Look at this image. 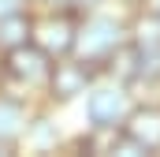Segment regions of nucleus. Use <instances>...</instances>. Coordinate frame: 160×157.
<instances>
[{"label": "nucleus", "instance_id": "obj_3", "mask_svg": "<svg viewBox=\"0 0 160 157\" xmlns=\"http://www.w3.org/2000/svg\"><path fill=\"white\" fill-rule=\"evenodd\" d=\"M48 78H52V94L56 97H75L86 86V68H78V64H56V71H48Z\"/></svg>", "mask_w": 160, "mask_h": 157}, {"label": "nucleus", "instance_id": "obj_6", "mask_svg": "<svg viewBox=\"0 0 160 157\" xmlns=\"http://www.w3.org/2000/svg\"><path fill=\"white\" fill-rule=\"evenodd\" d=\"M19 127H22V109H19V105H11V101H0V135H4V138H11Z\"/></svg>", "mask_w": 160, "mask_h": 157}, {"label": "nucleus", "instance_id": "obj_4", "mask_svg": "<svg viewBox=\"0 0 160 157\" xmlns=\"http://www.w3.org/2000/svg\"><path fill=\"white\" fill-rule=\"evenodd\" d=\"M26 34H30V23H26L19 11H11V15H4V19H0V45H4V49L26 45Z\"/></svg>", "mask_w": 160, "mask_h": 157}, {"label": "nucleus", "instance_id": "obj_2", "mask_svg": "<svg viewBox=\"0 0 160 157\" xmlns=\"http://www.w3.org/2000/svg\"><path fill=\"white\" fill-rule=\"evenodd\" d=\"M11 56V71L19 78H26V82H38V78H45L52 68H48V56L41 52V49H26V45H15V49H8Z\"/></svg>", "mask_w": 160, "mask_h": 157}, {"label": "nucleus", "instance_id": "obj_5", "mask_svg": "<svg viewBox=\"0 0 160 157\" xmlns=\"http://www.w3.org/2000/svg\"><path fill=\"white\" fill-rule=\"evenodd\" d=\"M89 116L97 120V123L116 120L119 116V94H97V97L89 101Z\"/></svg>", "mask_w": 160, "mask_h": 157}, {"label": "nucleus", "instance_id": "obj_1", "mask_svg": "<svg viewBox=\"0 0 160 157\" xmlns=\"http://www.w3.org/2000/svg\"><path fill=\"white\" fill-rule=\"evenodd\" d=\"M71 19L67 15H52V19H45L38 26V49L45 56H63L67 49H71Z\"/></svg>", "mask_w": 160, "mask_h": 157}]
</instances>
